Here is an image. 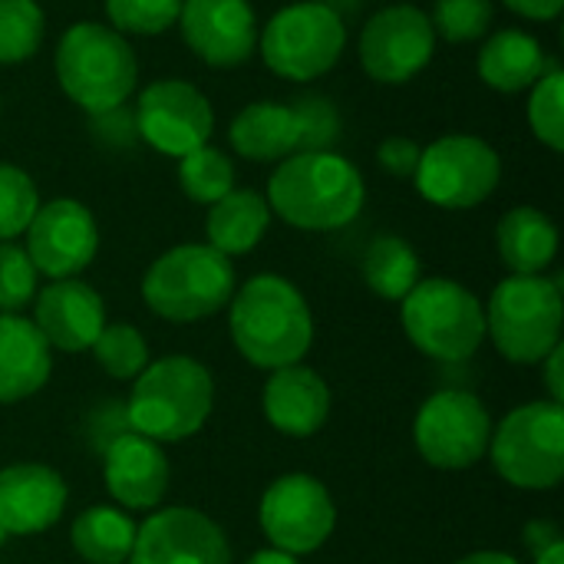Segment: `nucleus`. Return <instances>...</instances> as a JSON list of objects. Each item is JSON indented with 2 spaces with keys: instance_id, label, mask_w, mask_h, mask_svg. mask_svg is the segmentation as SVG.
Listing matches in <instances>:
<instances>
[{
  "instance_id": "19",
  "label": "nucleus",
  "mask_w": 564,
  "mask_h": 564,
  "mask_svg": "<svg viewBox=\"0 0 564 564\" xmlns=\"http://www.w3.org/2000/svg\"><path fill=\"white\" fill-rule=\"evenodd\" d=\"M102 479L116 506L132 512L155 509L169 492V459L162 443L132 430L112 436L102 459Z\"/></svg>"
},
{
  "instance_id": "37",
  "label": "nucleus",
  "mask_w": 564,
  "mask_h": 564,
  "mask_svg": "<svg viewBox=\"0 0 564 564\" xmlns=\"http://www.w3.org/2000/svg\"><path fill=\"white\" fill-rule=\"evenodd\" d=\"M36 297V268L30 254L13 245L0 241V314H20Z\"/></svg>"
},
{
  "instance_id": "21",
  "label": "nucleus",
  "mask_w": 564,
  "mask_h": 564,
  "mask_svg": "<svg viewBox=\"0 0 564 564\" xmlns=\"http://www.w3.org/2000/svg\"><path fill=\"white\" fill-rule=\"evenodd\" d=\"M261 406H264V420L278 433L291 440H307L321 433V426L330 416V387L317 370L304 364H291L271 370L261 393Z\"/></svg>"
},
{
  "instance_id": "27",
  "label": "nucleus",
  "mask_w": 564,
  "mask_h": 564,
  "mask_svg": "<svg viewBox=\"0 0 564 564\" xmlns=\"http://www.w3.org/2000/svg\"><path fill=\"white\" fill-rule=\"evenodd\" d=\"M76 555L89 564H126L135 542V522L116 506H93L69 529Z\"/></svg>"
},
{
  "instance_id": "36",
  "label": "nucleus",
  "mask_w": 564,
  "mask_h": 564,
  "mask_svg": "<svg viewBox=\"0 0 564 564\" xmlns=\"http://www.w3.org/2000/svg\"><path fill=\"white\" fill-rule=\"evenodd\" d=\"M430 20L449 43H469L492 26V0H436Z\"/></svg>"
},
{
  "instance_id": "38",
  "label": "nucleus",
  "mask_w": 564,
  "mask_h": 564,
  "mask_svg": "<svg viewBox=\"0 0 564 564\" xmlns=\"http://www.w3.org/2000/svg\"><path fill=\"white\" fill-rule=\"evenodd\" d=\"M93 132L99 142H106L109 149H126L139 139V129H135V112L122 106L116 109H106V112H96L93 116Z\"/></svg>"
},
{
  "instance_id": "43",
  "label": "nucleus",
  "mask_w": 564,
  "mask_h": 564,
  "mask_svg": "<svg viewBox=\"0 0 564 564\" xmlns=\"http://www.w3.org/2000/svg\"><path fill=\"white\" fill-rule=\"evenodd\" d=\"M245 564H301L294 555H288V552H278V549H261V552H254L251 558Z\"/></svg>"
},
{
  "instance_id": "46",
  "label": "nucleus",
  "mask_w": 564,
  "mask_h": 564,
  "mask_svg": "<svg viewBox=\"0 0 564 564\" xmlns=\"http://www.w3.org/2000/svg\"><path fill=\"white\" fill-rule=\"evenodd\" d=\"M7 539H10V535H7V532H3V529H0V545H3V542H7Z\"/></svg>"
},
{
  "instance_id": "10",
  "label": "nucleus",
  "mask_w": 564,
  "mask_h": 564,
  "mask_svg": "<svg viewBox=\"0 0 564 564\" xmlns=\"http://www.w3.org/2000/svg\"><path fill=\"white\" fill-rule=\"evenodd\" d=\"M502 178L499 152L479 135H443L420 152L416 188L420 195L446 212H466L482 205Z\"/></svg>"
},
{
  "instance_id": "25",
  "label": "nucleus",
  "mask_w": 564,
  "mask_h": 564,
  "mask_svg": "<svg viewBox=\"0 0 564 564\" xmlns=\"http://www.w3.org/2000/svg\"><path fill=\"white\" fill-rule=\"evenodd\" d=\"M231 149L251 162H281L297 152V126L291 106L261 99L245 106L228 129Z\"/></svg>"
},
{
  "instance_id": "15",
  "label": "nucleus",
  "mask_w": 564,
  "mask_h": 564,
  "mask_svg": "<svg viewBox=\"0 0 564 564\" xmlns=\"http://www.w3.org/2000/svg\"><path fill=\"white\" fill-rule=\"evenodd\" d=\"M36 274H46L50 281L76 278L86 271L99 251V228L93 212L76 198H53L36 208L23 231Z\"/></svg>"
},
{
  "instance_id": "44",
  "label": "nucleus",
  "mask_w": 564,
  "mask_h": 564,
  "mask_svg": "<svg viewBox=\"0 0 564 564\" xmlns=\"http://www.w3.org/2000/svg\"><path fill=\"white\" fill-rule=\"evenodd\" d=\"M456 564H519L512 555H502V552H476V555H466L463 562Z\"/></svg>"
},
{
  "instance_id": "8",
  "label": "nucleus",
  "mask_w": 564,
  "mask_h": 564,
  "mask_svg": "<svg viewBox=\"0 0 564 564\" xmlns=\"http://www.w3.org/2000/svg\"><path fill=\"white\" fill-rule=\"evenodd\" d=\"M347 46V23L324 0H301L278 10L258 33V50L274 76L311 83L337 66Z\"/></svg>"
},
{
  "instance_id": "3",
  "label": "nucleus",
  "mask_w": 564,
  "mask_h": 564,
  "mask_svg": "<svg viewBox=\"0 0 564 564\" xmlns=\"http://www.w3.org/2000/svg\"><path fill=\"white\" fill-rule=\"evenodd\" d=\"M215 406V380L205 364L172 354L149 364L129 393L126 420L132 433L155 443H182L195 436Z\"/></svg>"
},
{
  "instance_id": "11",
  "label": "nucleus",
  "mask_w": 564,
  "mask_h": 564,
  "mask_svg": "<svg viewBox=\"0 0 564 564\" xmlns=\"http://www.w3.org/2000/svg\"><path fill=\"white\" fill-rule=\"evenodd\" d=\"M413 440L433 469L459 473L486 459L492 443V420L476 393L440 390L420 406Z\"/></svg>"
},
{
  "instance_id": "33",
  "label": "nucleus",
  "mask_w": 564,
  "mask_h": 564,
  "mask_svg": "<svg viewBox=\"0 0 564 564\" xmlns=\"http://www.w3.org/2000/svg\"><path fill=\"white\" fill-rule=\"evenodd\" d=\"M291 112L297 126V152H334L344 122H340L337 106L327 96L321 93L297 96L291 102Z\"/></svg>"
},
{
  "instance_id": "40",
  "label": "nucleus",
  "mask_w": 564,
  "mask_h": 564,
  "mask_svg": "<svg viewBox=\"0 0 564 564\" xmlns=\"http://www.w3.org/2000/svg\"><path fill=\"white\" fill-rule=\"evenodd\" d=\"M502 3L525 20H555L564 7V0H502Z\"/></svg>"
},
{
  "instance_id": "2",
  "label": "nucleus",
  "mask_w": 564,
  "mask_h": 564,
  "mask_svg": "<svg viewBox=\"0 0 564 564\" xmlns=\"http://www.w3.org/2000/svg\"><path fill=\"white\" fill-rule=\"evenodd\" d=\"M238 354L261 370L301 364L314 344V317L304 294L281 274H258L228 304Z\"/></svg>"
},
{
  "instance_id": "4",
  "label": "nucleus",
  "mask_w": 564,
  "mask_h": 564,
  "mask_svg": "<svg viewBox=\"0 0 564 564\" xmlns=\"http://www.w3.org/2000/svg\"><path fill=\"white\" fill-rule=\"evenodd\" d=\"M56 83L89 116L122 106L139 83L135 50L109 23L79 20L56 43Z\"/></svg>"
},
{
  "instance_id": "32",
  "label": "nucleus",
  "mask_w": 564,
  "mask_h": 564,
  "mask_svg": "<svg viewBox=\"0 0 564 564\" xmlns=\"http://www.w3.org/2000/svg\"><path fill=\"white\" fill-rule=\"evenodd\" d=\"M529 126L539 142L552 152L564 149V73L558 63L545 69V76L532 86L529 96Z\"/></svg>"
},
{
  "instance_id": "28",
  "label": "nucleus",
  "mask_w": 564,
  "mask_h": 564,
  "mask_svg": "<svg viewBox=\"0 0 564 564\" xmlns=\"http://www.w3.org/2000/svg\"><path fill=\"white\" fill-rule=\"evenodd\" d=\"M364 281L383 301H403L420 284V258L400 235H380L364 254Z\"/></svg>"
},
{
  "instance_id": "35",
  "label": "nucleus",
  "mask_w": 564,
  "mask_h": 564,
  "mask_svg": "<svg viewBox=\"0 0 564 564\" xmlns=\"http://www.w3.org/2000/svg\"><path fill=\"white\" fill-rule=\"evenodd\" d=\"M182 0H106V17L116 33L155 36L178 23Z\"/></svg>"
},
{
  "instance_id": "17",
  "label": "nucleus",
  "mask_w": 564,
  "mask_h": 564,
  "mask_svg": "<svg viewBox=\"0 0 564 564\" xmlns=\"http://www.w3.org/2000/svg\"><path fill=\"white\" fill-rule=\"evenodd\" d=\"M178 26L188 50L218 69L241 66L258 50V17L248 0H182Z\"/></svg>"
},
{
  "instance_id": "23",
  "label": "nucleus",
  "mask_w": 564,
  "mask_h": 564,
  "mask_svg": "<svg viewBox=\"0 0 564 564\" xmlns=\"http://www.w3.org/2000/svg\"><path fill=\"white\" fill-rule=\"evenodd\" d=\"M479 79L499 93H522L532 89L545 69L552 66L545 46L525 30H499L479 50Z\"/></svg>"
},
{
  "instance_id": "20",
  "label": "nucleus",
  "mask_w": 564,
  "mask_h": 564,
  "mask_svg": "<svg viewBox=\"0 0 564 564\" xmlns=\"http://www.w3.org/2000/svg\"><path fill=\"white\" fill-rule=\"evenodd\" d=\"M66 482L40 463L0 469V529L7 535H36L59 522L66 509Z\"/></svg>"
},
{
  "instance_id": "13",
  "label": "nucleus",
  "mask_w": 564,
  "mask_h": 564,
  "mask_svg": "<svg viewBox=\"0 0 564 564\" xmlns=\"http://www.w3.org/2000/svg\"><path fill=\"white\" fill-rule=\"evenodd\" d=\"M135 129L155 152L182 159L198 145H208L215 132V109L195 83L152 79L139 93Z\"/></svg>"
},
{
  "instance_id": "12",
  "label": "nucleus",
  "mask_w": 564,
  "mask_h": 564,
  "mask_svg": "<svg viewBox=\"0 0 564 564\" xmlns=\"http://www.w3.org/2000/svg\"><path fill=\"white\" fill-rule=\"evenodd\" d=\"M258 519L271 549L297 558L327 545L337 525V509L321 479L307 473H291L268 486Z\"/></svg>"
},
{
  "instance_id": "39",
  "label": "nucleus",
  "mask_w": 564,
  "mask_h": 564,
  "mask_svg": "<svg viewBox=\"0 0 564 564\" xmlns=\"http://www.w3.org/2000/svg\"><path fill=\"white\" fill-rule=\"evenodd\" d=\"M420 145L406 135H390L377 145V162L383 172H390L393 178H413L416 165H420Z\"/></svg>"
},
{
  "instance_id": "18",
  "label": "nucleus",
  "mask_w": 564,
  "mask_h": 564,
  "mask_svg": "<svg viewBox=\"0 0 564 564\" xmlns=\"http://www.w3.org/2000/svg\"><path fill=\"white\" fill-rule=\"evenodd\" d=\"M36 330L50 344V350L83 354L96 344L106 327V304L96 288L79 278L50 281L36 294Z\"/></svg>"
},
{
  "instance_id": "26",
  "label": "nucleus",
  "mask_w": 564,
  "mask_h": 564,
  "mask_svg": "<svg viewBox=\"0 0 564 564\" xmlns=\"http://www.w3.org/2000/svg\"><path fill=\"white\" fill-rule=\"evenodd\" d=\"M268 225H271L268 198L251 188H231L225 198L208 205V218H205L208 245L225 258L254 251L268 235Z\"/></svg>"
},
{
  "instance_id": "29",
  "label": "nucleus",
  "mask_w": 564,
  "mask_h": 564,
  "mask_svg": "<svg viewBox=\"0 0 564 564\" xmlns=\"http://www.w3.org/2000/svg\"><path fill=\"white\" fill-rule=\"evenodd\" d=\"M178 185L198 205H215L235 188V165L215 145H198L178 159Z\"/></svg>"
},
{
  "instance_id": "24",
  "label": "nucleus",
  "mask_w": 564,
  "mask_h": 564,
  "mask_svg": "<svg viewBox=\"0 0 564 564\" xmlns=\"http://www.w3.org/2000/svg\"><path fill=\"white\" fill-rule=\"evenodd\" d=\"M496 241H499V258L512 274H542L558 254L555 221L532 205H519L506 212L496 228Z\"/></svg>"
},
{
  "instance_id": "30",
  "label": "nucleus",
  "mask_w": 564,
  "mask_h": 564,
  "mask_svg": "<svg viewBox=\"0 0 564 564\" xmlns=\"http://www.w3.org/2000/svg\"><path fill=\"white\" fill-rule=\"evenodd\" d=\"M46 17L36 0H0V63H23L43 43Z\"/></svg>"
},
{
  "instance_id": "5",
  "label": "nucleus",
  "mask_w": 564,
  "mask_h": 564,
  "mask_svg": "<svg viewBox=\"0 0 564 564\" xmlns=\"http://www.w3.org/2000/svg\"><path fill=\"white\" fill-rule=\"evenodd\" d=\"M142 297L172 324L215 317L235 297V264L212 245H175L145 271Z\"/></svg>"
},
{
  "instance_id": "31",
  "label": "nucleus",
  "mask_w": 564,
  "mask_h": 564,
  "mask_svg": "<svg viewBox=\"0 0 564 564\" xmlns=\"http://www.w3.org/2000/svg\"><path fill=\"white\" fill-rule=\"evenodd\" d=\"M89 350L112 380H135L149 367V344L132 324H106Z\"/></svg>"
},
{
  "instance_id": "45",
  "label": "nucleus",
  "mask_w": 564,
  "mask_h": 564,
  "mask_svg": "<svg viewBox=\"0 0 564 564\" xmlns=\"http://www.w3.org/2000/svg\"><path fill=\"white\" fill-rule=\"evenodd\" d=\"M535 564H564V542H555L549 545L545 552L535 555Z\"/></svg>"
},
{
  "instance_id": "22",
  "label": "nucleus",
  "mask_w": 564,
  "mask_h": 564,
  "mask_svg": "<svg viewBox=\"0 0 564 564\" xmlns=\"http://www.w3.org/2000/svg\"><path fill=\"white\" fill-rule=\"evenodd\" d=\"M53 354L33 321L0 314V403H20L50 380Z\"/></svg>"
},
{
  "instance_id": "1",
  "label": "nucleus",
  "mask_w": 564,
  "mask_h": 564,
  "mask_svg": "<svg viewBox=\"0 0 564 564\" xmlns=\"http://www.w3.org/2000/svg\"><path fill=\"white\" fill-rule=\"evenodd\" d=\"M367 202L360 169L337 152H294L268 182V208L301 231L347 228Z\"/></svg>"
},
{
  "instance_id": "7",
  "label": "nucleus",
  "mask_w": 564,
  "mask_h": 564,
  "mask_svg": "<svg viewBox=\"0 0 564 564\" xmlns=\"http://www.w3.org/2000/svg\"><path fill=\"white\" fill-rule=\"evenodd\" d=\"M400 321L413 347L443 364L469 360L486 340L482 301L449 278H426L400 301Z\"/></svg>"
},
{
  "instance_id": "41",
  "label": "nucleus",
  "mask_w": 564,
  "mask_h": 564,
  "mask_svg": "<svg viewBox=\"0 0 564 564\" xmlns=\"http://www.w3.org/2000/svg\"><path fill=\"white\" fill-rule=\"evenodd\" d=\"M562 347H555L542 364H545V387L552 393V403H564V377H562Z\"/></svg>"
},
{
  "instance_id": "16",
  "label": "nucleus",
  "mask_w": 564,
  "mask_h": 564,
  "mask_svg": "<svg viewBox=\"0 0 564 564\" xmlns=\"http://www.w3.org/2000/svg\"><path fill=\"white\" fill-rule=\"evenodd\" d=\"M129 564H231V545L215 519L172 506L135 525Z\"/></svg>"
},
{
  "instance_id": "14",
  "label": "nucleus",
  "mask_w": 564,
  "mask_h": 564,
  "mask_svg": "<svg viewBox=\"0 0 564 564\" xmlns=\"http://www.w3.org/2000/svg\"><path fill=\"white\" fill-rule=\"evenodd\" d=\"M436 53V30L426 10L393 3L373 13L360 33V63L377 83H410Z\"/></svg>"
},
{
  "instance_id": "6",
  "label": "nucleus",
  "mask_w": 564,
  "mask_h": 564,
  "mask_svg": "<svg viewBox=\"0 0 564 564\" xmlns=\"http://www.w3.org/2000/svg\"><path fill=\"white\" fill-rule=\"evenodd\" d=\"M562 288L545 274H509L489 297L486 334L512 364H542L562 347Z\"/></svg>"
},
{
  "instance_id": "42",
  "label": "nucleus",
  "mask_w": 564,
  "mask_h": 564,
  "mask_svg": "<svg viewBox=\"0 0 564 564\" xmlns=\"http://www.w3.org/2000/svg\"><path fill=\"white\" fill-rule=\"evenodd\" d=\"M555 542H562V535H558V529L549 525V522H532V525L525 529V545L532 549V555L545 552V549L555 545Z\"/></svg>"
},
{
  "instance_id": "9",
  "label": "nucleus",
  "mask_w": 564,
  "mask_h": 564,
  "mask_svg": "<svg viewBox=\"0 0 564 564\" xmlns=\"http://www.w3.org/2000/svg\"><path fill=\"white\" fill-rule=\"evenodd\" d=\"M489 456L496 473L525 492L555 489L564 476L562 403H525L492 430Z\"/></svg>"
},
{
  "instance_id": "34",
  "label": "nucleus",
  "mask_w": 564,
  "mask_h": 564,
  "mask_svg": "<svg viewBox=\"0 0 564 564\" xmlns=\"http://www.w3.org/2000/svg\"><path fill=\"white\" fill-rule=\"evenodd\" d=\"M40 208L36 182L10 162H0V241H13L26 231Z\"/></svg>"
}]
</instances>
